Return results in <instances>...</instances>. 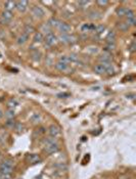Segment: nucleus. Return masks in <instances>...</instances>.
<instances>
[{"label":"nucleus","instance_id":"obj_1","mask_svg":"<svg viewBox=\"0 0 136 179\" xmlns=\"http://www.w3.org/2000/svg\"><path fill=\"white\" fill-rule=\"evenodd\" d=\"M13 172V161L5 160L0 164V173L3 175H9Z\"/></svg>","mask_w":136,"mask_h":179},{"label":"nucleus","instance_id":"obj_2","mask_svg":"<svg viewBox=\"0 0 136 179\" xmlns=\"http://www.w3.org/2000/svg\"><path fill=\"white\" fill-rule=\"evenodd\" d=\"M60 41L62 43H75L77 41V38L73 35H70V34H61L58 37Z\"/></svg>","mask_w":136,"mask_h":179},{"label":"nucleus","instance_id":"obj_3","mask_svg":"<svg viewBox=\"0 0 136 179\" xmlns=\"http://www.w3.org/2000/svg\"><path fill=\"white\" fill-rule=\"evenodd\" d=\"M13 19V12L4 10L1 13V18H0V22L2 24H8Z\"/></svg>","mask_w":136,"mask_h":179},{"label":"nucleus","instance_id":"obj_4","mask_svg":"<svg viewBox=\"0 0 136 179\" xmlns=\"http://www.w3.org/2000/svg\"><path fill=\"white\" fill-rule=\"evenodd\" d=\"M31 10H32L33 15H34V16H36V18H43V16H44V14H45V11L43 10V8H42V7H40V6H38V5H34V6H32Z\"/></svg>","mask_w":136,"mask_h":179},{"label":"nucleus","instance_id":"obj_5","mask_svg":"<svg viewBox=\"0 0 136 179\" xmlns=\"http://www.w3.org/2000/svg\"><path fill=\"white\" fill-rule=\"evenodd\" d=\"M44 41H45L46 45H48V46H52V45H54V44L56 43V36L51 32V33H49V34H47V35L45 36Z\"/></svg>","mask_w":136,"mask_h":179},{"label":"nucleus","instance_id":"obj_6","mask_svg":"<svg viewBox=\"0 0 136 179\" xmlns=\"http://www.w3.org/2000/svg\"><path fill=\"white\" fill-rule=\"evenodd\" d=\"M58 148H60V146H58V144L56 143V141L45 145V152H46L47 154H53V153H56V152L58 151Z\"/></svg>","mask_w":136,"mask_h":179},{"label":"nucleus","instance_id":"obj_7","mask_svg":"<svg viewBox=\"0 0 136 179\" xmlns=\"http://www.w3.org/2000/svg\"><path fill=\"white\" fill-rule=\"evenodd\" d=\"M57 28H58V30L61 31L62 34H69L72 31V27L69 24H67V23H62L61 22V24Z\"/></svg>","mask_w":136,"mask_h":179},{"label":"nucleus","instance_id":"obj_8","mask_svg":"<svg viewBox=\"0 0 136 179\" xmlns=\"http://www.w3.org/2000/svg\"><path fill=\"white\" fill-rule=\"evenodd\" d=\"M49 134L51 137H53V138H56L57 136H60L61 135V129L56 126V125H51L49 127Z\"/></svg>","mask_w":136,"mask_h":179},{"label":"nucleus","instance_id":"obj_9","mask_svg":"<svg viewBox=\"0 0 136 179\" xmlns=\"http://www.w3.org/2000/svg\"><path fill=\"white\" fill-rule=\"evenodd\" d=\"M15 8L20 12H25L28 8V2L27 1H16L15 2Z\"/></svg>","mask_w":136,"mask_h":179},{"label":"nucleus","instance_id":"obj_10","mask_svg":"<svg viewBox=\"0 0 136 179\" xmlns=\"http://www.w3.org/2000/svg\"><path fill=\"white\" fill-rule=\"evenodd\" d=\"M55 68H56V70H58V71L66 72V71H68V70H69V65H68V63H66V62L58 61V62H56Z\"/></svg>","mask_w":136,"mask_h":179},{"label":"nucleus","instance_id":"obj_11","mask_svg":"<svg viewBox=\"0 0 136 179\" xmlns=\"http://www.w3.org/2000/svg\"><path fill=\"white\" fill-rule=\"evenodd\" d=\"M94 72L96 74H99V75H102V74H105L107 71H105V68L102 63H99V65H96L94 67Z\"/></svg>","mask_w":136,"mask_h":179},{"label":"nucleus","instance_id":"obj_12","mask_svg":"<svg viewBox=\"0 0 136 179\" xmlns=\"http://www.w3.org/2000/svg\"><path fill=\"white\" fill-rule=\"evenodd\" d=\"M28 40H29V35L26 34V33H22V35H20V37L17 38V43L20 45H23V44H25Z\"/></svg>","mask_w":136,"mask_h":179},{"label":"nucleus","instance_id":"obj_13","mask_svg":"<svg viewBox=\"0 0 136 179\" xmlns=\"http://www.w3.org/2000/svg\"><path fill=\"white\" fill-rule=\"evenodd\" d=\"M14 7H15V1H6L4 3V8L7 11H11Z\"/></svg>","mask_w":136,"mask_h":179},{"label":"nucleus","instance_id":"obj_14","mask_svg":"<svg viewBox=\"0 0 136 179\" xmlns=\"http://www.w3.org/2000/svg\"><path fill=\"white\" fill-rule=\"evenodd\" d=\"M28 160H29V162L32 163V164H36V163H39V162L41 161L40 158H39V155H35V154H32V155H28Z\"/></svg>","mask_w":136,"mask_h":179},{"label":"nucleus","instance_id":"obj_15","mask_svg":"<svg viewBox=\"0 0 136 179\" xmlns=\"http://www.w3.org/2000/svg\"><path fill=\"white\" fill-rule=\"evenodd\" d=\"M60 24H61V21L55 19V18L50 19L49 22H48V26H49L50 28H57L60 26Z\"/></svg>","mask_w":136,"mask_h":179},{"label":"nucleus","instance_id":"obj_16","mask_svg":"<svg viewBox=\"0 0 136 179\" xmlns=\"http://www.w3.org/2000/svg\"><path fill=\"white\" fill-rule=\"evenodd\" d=\"M115 40H116V34L114 32H110L109 35L107 36V41L109 44H115Z\"/></svg>","mask_w":136,"mask_h":179},{"label":"nucleus","instance_id":"obj_17","mask_svg":"<svg viewBox=\"0 0 136 179\" xmlns=\"http://www.w3.org/2000/svg\"><path fill=\"white\" fill-rule=\"evenodd\" d=\"M43 39H44V37H43V34L41 32L35 33V35H34V42L35 43H40Z\"/></svg>","mask_w":136,"mask_h":179},{"label":"nucleus","instance_id":"obj_18","mask_svg":"<svg viewBox=\"0 0 136 179\" xmlns=\"http://www.w3.org/2000/svg\"><path fill=\"white\" fill-rule=\"evenodd\" d=\"M99 60L102 61V63H107V62H110L111 59L109 53H104V54H102V55L99 57Z\"/></svg>","mask_w":136,"mask_h":179},{"label":"nucleus","instance_id":"obj_19","mask_svg":"<svg viewBox=\"0 0 136 179\" xmlns=\"http://www.w3.org/2000/svg\"><path fill=\"white\" fill-rule=\"evenodd\" d=\"M34 31H35V29H34V27H33V26H31V25H26L25 26L24 33L28 34V35H30V34H31V33H33Z\"/></svg>","mask_w":136,"mask_h":179},{"label":"nucleus","instance_id":"obj_20","mask_svg":"<svg viewBox=\"0 0 136 179\" xmlns=\"http://www.w3.org/2000/svg\"><path fill=\"white\" fill-rule=\"evenodd\" d=\"M88 16H89L90 19H92V20H94V19H99V18H100V13H99L98 11L92 10V11H90L88 13Z\"/></svg>","mask_w":136,"mask_h":179},{"label":"nucleus","instance_id":"obj_21","mask_svg":"<svg viewBox=\"0 0 136 179\" xmlns=\"http://www.w3.org/2000/svg\"><path fill=\"white\" fill-rule=\"evenodd\" d=\"M68 59L70 62H77L79 60V56L76 53H71L70 55H68Z\"/></svg>","mask_w":136,"mask_h":179},{"label":"nucleus","instance_id":"obj_22","mask_svg":"<svg viewBox=\"0 0 136 179\" xmlns=\"http://www.w3.org/2000/svg\"><path fill=\"white\" fill-rule=\"evenodd\" d=\"M30 120H31L32 123H39L40 120H41V116H40L39 114H34V115L30 118Z\"/></svg>","mask_w":136,"mask_h":179},{"label":"nucleus","instance_id":"obj_23","mask_svg":"<svg viewBox=\"0 0 136 179\" xmlns=\"http://www.w3.org/2000/svg\"><path fill=\"white\" fill-rule=\"evenodd\" d=\"M125 15L127 16V19H132V18H135L134 11H133L132 9H127V8H126V11H125Z\"/></svg>","mask_w":136,"mask_h":179},{"label":"nucleus","instance_id":"obj_24","mask_svg":"<svg viewBox=\"0 0 136 179\" xmlns=\"http://www.w3.org/2000/svg\"><path fill=\"white\" fill-rule=\"evenodd\" d=\"M118 28L121 30V31H127L129 26L127 25V23H119L118 24Z\"/></svg>","mask_w":136,"mask_h":179},{"label":"nucleus","instance_id":"obj_25","mask_svg":"<svg viewBox=\"0 0 136 179\" xmlns=\"http://www.w3.org/2000/svg\"><path fill=\"white\" fill-rule=\"evenodd\" d=\"M17 105H19V103H17V101H16L15 99H10V100L8 101V107H9L10 109H13V107H15Z\"/></svg>","mask_w":136,"mask_h":179},{"label":"nucleus","instance_id":"obj_26","mask_svg":"<svg viewBox=\"0 0 136 179\" xmlns=\"http://www.w3.org/2000/svg\"><path fill=\"white\" fill-rule=\"evenodd\" d=\"M105 30V27L103 26V25H99V26H96V28H95V32L97 33V34H101L103 31Z\"/></svg>","mask_w":136,"mask_h":179},{"label":"nucleus","instance_id":"obj_27","mask_svg":"<svg viewBox=\"0 0 136 179\" xmlns=\"http://www.w3.org/2000/svg\"><path fill=\"white\" fill-rule=\"evenodd\" d=\"M32 56H33V60H40V59H41V54H40V52L38 50H35L32 53Z\"/></svg>","mask_w":136,"mask_h":179},{"label":"nucleus","instance_id":"obj_28","mask_svg":"<svg viewBox=\"0 0 136 179\" xmlns=\"http://www.w3.org/2000/svg\"><path fill=\"white\" fill-rule=\"evenodd\" d=\"M117 14L118 15H120V16H123V15H125V11H126V8H123V7H120V8H118L117 10Z\"/></svg>","mask_w":136,"mask_h":179},{"label":"nucleus","instance_id":"obj_29","mask_svg":"<svg viewBox=\"0 0 136 179\" xmlns=\"http://www.w3.org/2000/svg\"><path fill=\"white\" fill-rule=\"evenodd\" d=\"M135 24H136L135 18H132V19H127V25H128V26H135Z\"/></svg>","mask_w":136,"mask_h":179},{"label":"nucleus","instance_id":"obj_30","mask_svg":"<svg viewBox=\"0 0 136 179\" xmlns=\"http://www.w3.org/2000/svg\"><path fill=\"white\" fill-rule=\"evenodd\" d=\"M5 116L7 117V118H13V116H14V112H13V109H9V111H7L6 112V114H5Z\"/></svg>","mask_w":136,"mask_h":179},{"label":"nucleus","instance_id":"obj_31","mask_svg":"<svg viewBox=\"0 0 136 179\" xmlns=\"http://www.w3.org/2000/svg\"><path fill=\"white\" fill-rule=\"evenodd\" d=\"M96 3H97L98 5H100V6H105L109 2H108L107 0H98V1H96Z\"/></svg>","mask_w":136,"mask_h":179},{"label":"nucleus","instance_id":"obj_32","mask_svg":"<svg viewBox=\"0 0 136 179\" xmlns=\"http://www.w3.org/2000/svg\"><path fill=\"white\" fill-rule=\"evenodd\" d=\"M105 49H107L108 51H111V50H114V49H115V44H108V46L105 47Z\"/></svg>","mask_w":136,"mask_h":179},{"label":"nucleus","instance_id":"obj_33","mask_svg":"<svg viewBox=\"0 0 136 179\" xmlns=\"http://www.w3.org/2000/svg\"><path fill=\"white\" fill-rule=\"evenodd\" d=\"M78 4H80V5H82V6L84 7V6H86V5L89 4V2H88V1H79Z\"/></svg>","mask_w":136,"mask_h":179},{"label":"nucleus","instance_id":"obj_34","mask_svg":"<svg viewBox=\"0 0 136 179\" xmlns=\"http://www.w3.org/2000/svg\"><path fill=\"white\" fill-rule=\"evenodd\" d=\"M57 96H58V97H61V98H62V97H63V98H66V97H69L70 94H69V93H60Z\"/></svg>","mask_w":136,"mask_h":179},{"label":"nucleus","instance_id":"obj_35","mask_svg":"<svg viewBox=\"0 0 136 179\" xmlns=\"http://www.w3.org/2000/svg\"><path fill=\"white\" fill-rule=\"evenodd\" d=\"M135 43H134V42H133V43H132V45H131V49H130V51H132V52H133V51H134V50H135Z\"/></svg>","mask_w":136,"mask_h":179},{"label":"nucleus","instance_id":"obj_36","mask_svg":"<svg viewBox=\"0 0 136 179\" xmlns=\"http://www.w3.org/2000/svg\"><path fill=\"white\" fill-rule=\"evenodd\" d=\"M3 117V113H2V111H0V119Z\"/></svg>","mask_w":136,"mask_h":179}]
</instances>
